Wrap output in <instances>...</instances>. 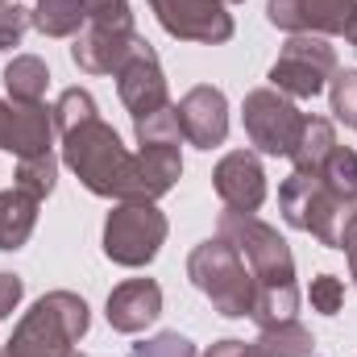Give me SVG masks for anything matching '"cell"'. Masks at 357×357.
I'll list each match as a JSON object with an SVG mask.
<instances>
[{
  "instance_id": "35",
  "label": "cell",
  "mask_w": 357,
  "mask_h": 357,
  "mask_svg": "<svg viewBox=\"0 0 357 357\" xmlns=\"http://www.w3.org/2000/svg\"><path fill=\"white\" fill-rule=\"evenodd\" d=\"M345 38H349V46L357 50V17H354V25H349V33H345Z\"/></svg>"
},
{
  "instance_id": "15",
  "label": "cell",
  "mask_w": 357,
  "mask_h": 357,
  "mask_svg": "<svg viewBox=\"0 0 357 357\" xmlns=\"http://www.w3.org/2000/svg\"><path fill=\"white\" fill-rule=\"evenodd\" d=\"M183 175V154L178 146H142L133 154V171H129V195L125 204H154L162 199Z\"/></svg>"
},
{
  "instance_id": "5",
  "label": "cell",
  "mask_w": 357,
  "mask_h": 357,
  "mask_svg": "<svg viewBox=\"0 0 357 357\" xmlns=\"http://www.w3.org/2000/svg\"><path fill=\"white\" fill-rule=\"evenodd\" d=\"M146 46V38L133 29L129 0H96L91 21L75 33L71 59L88 75H121V67Z\"/></svg>"
},
{
  "instance_id": "26",
  "label": "cell",
  "mask_w": 357,
  "mask_h": 357,
  "mask_svg": "<svg viewBox=\"0 0 357 357\" xmlns=\"http://www.w3.org/2000/svg\"><path fill=\"white\" fill-rule=\"evenodd\" d=\"M133 129H137V142H142V146H178V137H183L175 104L162 108V112H150V116L133 121Z\"/></svg>"
},
{
  "instance_id": "39",
  "label": "cell",
  "mask_w": 357,
  "mask_h": 357,
  "mask_svg": "<svg viewBox=\"0 0 357 357\" xmlns=\"http://www.w3.org/2000/svg\"><path fill=\"white\" fill-rule=\"evenodd\" d=\"M0 357H4V354H0Z\"/></svg>"
},
{
  "instance_id": "24",
  "label": "cell",
  "mask_w": 357,
  "mask_h": 357,
  "mask_svg": "<svg viewBox=\"0 0 357 357\" xmlns=\"http://www.w3.org/2000/svg\"><path fill=\"white\" fill-rule=\"evenodd\" d=\"M54 178H59V158H54V154H38V158H21V162H17L13 187L29 191L33 199H46V195L54 191Z\"/></svg>"
},
{
  "instance_id": "29",
  "label": "cell",
  "mask_w": 357,
  "mask_h": 357,
  "mask_svg": "<svg viewBox=\"0 0 357 357\" xmlns=\"http://www.w3.org/2000/svg\"><path fill=\"white\" fill-rule=\"evenodd\" d=\"M333 112L345 125L357 121V71H337L333 75Z\"/></svg>"
},
{
  "instance_id": "11",
  "label": "cell",
  "mask_w": 357,
  "mask_h": 357,
  "mask_svg": "<svg viewBox=\"0 0 357 357\" xmlns=\"http://www.w3.org/2000/svg\"><path fill=\"white\" fill-rule=\"evenodd\" d=\"M357 17V0H270L266 21L287 33H349Z\"/></svg>"
},
{
  "instance_id": "20",
  "label": "cell",
  "mask_w": 357,
  "mask_h": 357,
  "mask_svg": "<svg viewBox=\"0 0 357 357\" xmlns=\"http://www.w3.org/2000/svg\"><path fill=\"white\" fill-rule=\"evenodd\" d=\"M333 146H337L333 121H324V116H303V133H299V142H295V150H291L295 171H299V175H320V167H324V158L333 154Z\"/></svg>"
},
{
  "instance_id": "33",
  "label": "cell",
  "mask_w": 357,
  "mask_h": 357,
  "mask_svg": "<svg viewBox=\"0 0 357 357\" xmlns=\"http://www.w3.org/2000/svg\"><path fill=\"white\" fill-rule=\"evenodd\" d=\"M341 250L349 258V270H354V282H357V216L345 225V233H341Z\"/></svg>"
},
{
  "instance_id": "16",
  "label": "cell",
  "mask_w": 357,
  "mask_h": 357,
  "mask_svg": "<svg viewBox=\"0 0 357 357\" xmlns=\"http://www.w3.org/2000/svg\"><path fill=\"white\" fill-rule=\"evenodd\" d=\"M50 142H54V112L46 104H8L4 112V150L21 158H38V154H50Z\"/></svg>"
},
{
  "instance_id": "17",
  "label": "cell",
  "mask_w": 357,
  "mask_h": 357,
  "mask_svg": "<svg viewBox=\"0 0 357 357\" xmlns=\"http://www.w3.org/2000/svg\"><path fill=\"white\" fill-rule=\"evenodd\" d=\"M162 316V287L154 278H129L108 295V324L116 333H142Z\"/></svg>"
},
{
  "instance_id": "2",
  "label": "cell",
  "mask_w": 357,
  "mask_h": 357,
  "mask_svg": "<svg viewBox=\"0 0 357 357\" xmlns=\"http://www.w3.org/2000/svg\"><path fill=\"white\" fill-rule=\"evenodd\" d=\"M88 303L75 291L42 295L13 328L4 357H75V341L88 333Z\"/></svg>"
},
{
  "instance_id": "36",
  "label": "cell",
  "mask_w": 357,
  "mask_h": 357,
  "mask_svg": "<svg viewBox=\"0 0 357 357\" xmlns=\"http://www.w3.org/2000/svg\"><path fill=\"white\" fill-rule=\"evenodd\" d=\"M4 4H13V0H0V8H4Z\"/></svg>"
},
{
  "instance_id": "8",
  "label": "cell",
  "mask_w": 357,
  "mask_h": 357,
  "mask_svg": "<svg viewBox=\"0 0 357 357\" xmlns=\"http://www.w3.org/2000/svg\"><path fill=\"white\" fill-rule=\"evenodd\" d=\"M337 75V50L320 33H291L282 54L270 67V88L291 100H312L333 84Z\"/></svg>"
},
{
  "instance_id": "4",
  "label": "cell",
  "mask_w": 357,
  "mask_h": 357,
  "mask_svg": "<svg viewBox=\"0 0 357 357\" xmlns=\"http://www.w3.org/2000/svg\"><path fill=\"white\" fill-rule=\"evenodd\" d=\"M187 278L195 282V291L229 320H241L254 312V299H258V282L245 266V258L225 241H204L191 250L187 258Z\"/></svg>"
},
{
  "instance_id": "6",
  "label": "cell",
  "mask_w": 357,
  "mask_h": 357,
  "mask_svg": "<svg viewBox=\"0 0 357 357\" xmlns=\"http://www.w3.org/2000/svg\"><path fill=\"white\" fill-rule=\"evenodd\" d=\"M278 208H282V220L291 229L312 233L328 250H341V233H345V225L357 216L349 204H341L328 191V183L320 175H299V171L278 187Z\"/></svg>"
},
{
  "instance_id": "7",
  "label": "cell",
  "mask_w": 357,
  "mask_h": 357,
  "mask_svg": "<svg viewBox=\"0 0 357 357\" xmlns=\"http://www.w3.org/2000/svg\"><path fill=\"white\" fill-rule=\"evenodd\" d=\"M167 216L154 204H116L104 220V254L116 266H150L167 241Z\"/></svg>"
},
{
  "instance_id": "14",
  "label": "cell",
  "mask_w": 357,
  "mask_h": 357,
  "mask_svg": "<svg viewBox=\"0 0 357 357\" xmlns=\"http://www.w3.org/2000/svg\"><path fill=\"white\" fill-rule=\"evenodd\" d=\"M175 108H178L183 137H187L191 146H199V150L225 146V137H229V100H225L220 88L199 84V88L187 91Z\"/></svg>"
},
{
  "instance_id": "27",
  "label": "cell",
  "mask_w": 357,
  "mask_h": 357,
  "mask_svg": "<svg viewBox=\"0 0 357 357\" xmlns=\"http://www.w3.org/2000/svg\"><path fill=\"white\" fill-rule=\"evenodd\" d=\"M307 299H312V307L320 316H337L345 307V282L337 274H316L312 287H307Z\"/></svg>"
},
{
  "instance_id": "31",
  "label": "cell",
  "mask_w": 357,
  "mask_h": 357,
  "mask_svg": "<svg viewBox=\"0 0 357 357\" xmlns=\"http://www.w3.org/2000/svg\"><path fill=\"white\" fill-rule=\"evenodd\" d=\"M21 295H25V282H21L17 274H4V270H0V320L17 312Z\"/></svg>"
},
{
  "instance_id": "1",
  "label": "cell",
  "mask_w": 357,
  "mask_h": 357,
  "mask_svg": "<svg viewBox=\"0 0 357 357\" xmlns=\"http://www.w3.org/2000/svg\"><path fill=\"white\" fill-rule=\"evenodd\" d=\"M216 237H225L250 262V274L258 282V299H254L250 320L258 328L295 320L299 287H295V258H291V245L282 241V233L266 220H258L254 212H225L216 225Z\"/></svg>"
},
{
  "instance_id": "21",
  "label": "cell",
  "mask_w": 357,
  "mask_h": 357,
  "mask_svg": "<svg viewBox=\"0 0 357 357\" xmlns=\"http://www.w3.org/2000/svg\"><path fill=\"white\" fill-rule=\"evenodd\" d=\"M4 88L17 104H42L46 88H50V67L38 54H17L4 67Z\"/></svg>"
},
{
  "instance_id": "18",
  "label": "cell",
  "mask_w": 357,
  "mask_h": 357,
  "mask_svg": "<svg viewBox=\"0 0 357 357\" xmlns=\"http://www.w3.org/2000/svg\"><path fill=\"white\" fill-rule=\"evenodd\" d=\"M38 204L29 191L21 187H8L0 191V250H21L38 225Z\"/></svg>"
},
{
  "instance_id": "19",
  "label": "cell",
  "mask_w": 357,
  "mask_h": 357,
  "mask_svg": "<svg viewBox=\"0 0 357 357\" xmlns=\"http://www.w3.org/2000/svg\"><path fill=\"white\" fill-rule=\"evenodd\" d=\"M96 0H38L29 21L46 33V38H75L91 21Z\"/></svg>"
},
{
  "instance_id": "12",
  "label": "cell",
  "mask_w": 357,
  "mask_h": 357,
  "mask_svg": "<svg viewBox=\"0 0 357 357\" xmlns=\"http://www.w3.org/2000/svg\"><path fill=\"white\" fill-rule=\"evenodd\" d=\"M212 187L229 212H258L266 204V171L254 150H233L216 162Z\"/></svg>"
},
{
  "instance_id": "10",
  "label": "cell",
  "mask_w": 357,
  "mask_h": 357,
  "mask_svg": "<svg viewBox=\"0 0 357 357\" xmlns=\"http://www.w3.org/2000/svg\"><path fill=\"white\" fill-rule=\"evenodd\" d=\"M150 8L162 21V29L178 42L220 46L233 38V17L225 0H150Z\"/></svg>"
},
{
  "instance_id": "25",
  "label": "cell",
  "mask_w": 357,
  "mask_h": 357,
  "mask_svg": "<svg viewBox=\"0 0 357 357\" xmlns=\"http://www.w3.org/2000/svg\"><path fill=\"white\" fill-rule=\"evenodd\" d=\"M50 112H54V133H59V137H63V133H71L75 125L91 121V116H100V112H96L91 91H84V88H67L63 96H59V104H54Z\"/></svg>"
},
{
  "instance_id": "37",
  "label": "cell",
  "mask_w": 357,
  "mask_h": 357,
  "mask_svg": "<svg viewBox=\"0 0 357 357\" xmlns=\"http://www.w3.org/2000/svg\"><path fill=\"white\" fill-rule=\"evenodd\" d=\"M225 4H241V0H225Z\"/></svg>"
},
{
  "instance_id": "9",
  "label": "cell",
  "mask_w": 357,
  "mask_h": 357,
  "mask_svg": "<svg viewBox=\"0 0 357 357\" xmlns=\"http://www.w3.org/2000/svg\"><path fill=\"white\" fill-rule=\"evenodd\" d=\"M245 137L274 158H291L299 133H303V112L295 108L291 96L274 88H258L245 96Z\"/></svg>"
},
{
  "instance_id": "32",
  "label": "cell",
  "mask_w": 357,
  "mask_h": 357,
  "mask_svg": "<svg viewBox=\"0 0 357 357\" xmlns=\"http://www.w3.org/2000/svg\"><path fill=\"white\" fill-rule=\"evenodd\" d=\"M204 357H266V354L258 349V341L254 345H245V341H216Z\"/></svg>"
},
{
  "instance_id": "3",
  "label": "cell",
  "mask_w": 357,
  "mask_h": 357,
  "mask_svg": "<svg viewBox=\"0 0 357 357\" xmlns=\"http://www.w3.org/2000/svg\"><path fill=\"white\" fill-rule=\"evenodd\" d=\"M63 162L79 175V183L91 195L116 199L125 204L129 195V171H133V154L121 146L116 129L104 125L100 116H91L84 125H75L71 133H63Z\"/></svg>"
},
{
  "instance_id": "34",
  "label": "cell",
  "mask_w": 357,
  "mask_h": 357,
  "mask_svg": "<svg viewBox=\"0 0 357 357\" xmlns=\"http://www.w3.org/2000/svg\"><path fill=\"white\" fill-rule=\"evenodd\" d=\"M4 112H8V104L0 100V150H4Z\"/></svg>"
},
{
  "instance_id": "30",
  "label": "cell",
  "mask_w": 357,
  "mask_h": 357,
  "mask_svg": "<svg viewBox=\"0 0 357 357\" xmlns=\"http://www.w3.org/2000/svg\"><path fill=\"white\" fill-rule=\"evenodd\" d=\"M25 29H29V13H25L17 0H13V4H4V8H0V50L21 46Z\"/></svg>"
},
{
  "instance_id": "22",
  "label": "cell",
  "mask_w": 357,
  "mask_h": 357,
  "mask_svg": "<svg viewBox=\"0 0 357 357\" xmlns=\"http://www.w3.org/2000/svg\"><path fill=\"white\" fill-rule=\"evenodd\" d=\"M258 349L266 357H316V341L299 320H282L258 333Z\"/></svg>"
},
{
  "instance_id": "13",
  "label": "cell",
  "mask_w": 357,
  "mask_h": 357,
  "mask_svg": "<svg viewBox=\"0 0 357 357\" xmlns=\"http://www.w3.org/2000/svg\"><path fill=\"white\" fill-rule=\"evenodd\" d=\"M116 91H121V104L129 108L133 121L150 116V112H162L171 108V96H167V75L158 67V54L150 50V42L121 67L116 75Z\"/></svg>"
},
{
  "instance_id": "23",
  "label": "cell",
  "mask_w": 357,
  "mask_h": 357,
  "mask_svg": "<svg viewBox=\"0 0 357 357\" xmlns=\"http://www.w3.org/2000/svg\"><path fill=\"white\" fill-rule=\"evenodd\" d=\"M320 178L328 183V191H333L341 204H349L357 212V154L354 150L333 146V154H328L324 167H320Z\"/></svg>"
},
{
  "instance_id": "28",
  "label": "cell",
  "mask_w": 357,
  "mask_h": 357,
  "mask_svg": "<svg viewBox=\"0 0 357 357\" xmlns=\"http://www.w3.org/2000/svg\"><path fill=\"white\" fill-rule=\"evenodd\" d=\"M129 357H199V349H195L187 337H178V333H158L154 341L133 345Z\"/></svg>"
},
{
  "instance_id": "38",
  "label": "cell",
  "mask_w": 357,
  "mask_h": 357,
  "mask_svg": "<svg viewBox=\"0 0 357 357\" xmlns=\"http://www.w3.org/2000/svg\"><path fill=\"white\" fill-rule=\"evenodd\" d=\"M354 129H357V121H354Z\"/></svg>"
}]
</instances>
